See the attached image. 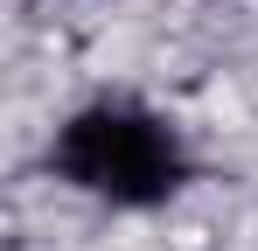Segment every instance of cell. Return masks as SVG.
I'll return each mask as SVG.
<instances>
[{"mask_svg":"<svg viewBox=\"0 0 258 251\" xmlns=\"http://www.w3.org/2000/svg\"><path fill=\"white\" fill-rule=\"evenodd\" d=\"M49 174L112 209H161L188 181V147L161 112H147L133 98H98L56 126Z\"/></svg>","mask_w":258,"mask_h":251,"instance_id":"6da1fadb","label":"cell"}]
</instances>
